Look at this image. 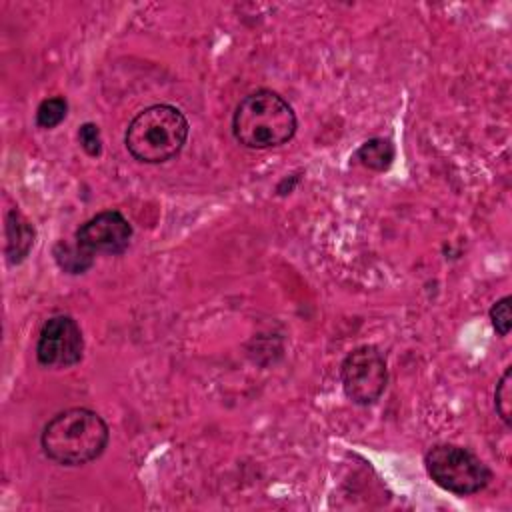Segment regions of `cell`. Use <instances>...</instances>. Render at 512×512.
Here are the masks:
<instances>
[{
  "label": "cell",
  "mask_w": 512,
  "mask_h": 512,
  "mask_svg": "<svg viewBox=\"0 0 512 512\" xmlns=\"http://www.w3.org/2000/svg\"><path fill=\"white\" fill-rule=\"evenodd\" d=\"M110 428L104 418L90 408H68L52 416L40 434L46 458L60 466H82L106 450Z\"/></svg>",
  "instance_id": "obj_1"
},
{
  "label": "cell",
  "mask_w": 512,
  "mask_h": 512,
  "mask_svg": "<svg viewBox=\"0 0 512 512\" xmlns=\"http://www.w3.org/2000/svg\"><path fill=\"white\" fill-rule=\"evenodd\" d=\"M78 142H80L82 150L88 156H100L102 154V136H100V128L94 122H84L80 126Z\"/></svg>",
  "instance_id": "obj_14"
},
{
  "label": "cell",
  "mask_w": 512,
  "mask_h": 512,
  "mask_svg": "<svg viewBox=\"0 0 512 512\" xmlns=\"http://www.w3.org/2000/svg\"><path fill=\"white\" fill-rule=\"evenodd\" d=\"M296 128L298 120L292 106L268 88L246 94L232 114L234 138L252 150L280 146L296 134Z\"/></svg>",
  "instance_id": "obj_2"
},
{
  "label": "cell",
  "mask_w": 512,
  "mask_h": 512,
  "mask_svg": "<svg viewBox=\"0 0 512 512\" xmlns=\"http://www.w3.org/2000/svg\"><path fill=\"white\" fill-rule=\"evenodd\" d=\"M132 238V226L118 210H104L86 220L74 240L90 254H122Z\"/></svg>",
  "instance_id": "obj_7"
},
{
  "label": "cell",
  "mask_w": 512,
  "mask_h": 512,
  "mask_svg": "<svg viewBox=\"0 0 512 512\" xmlns=\"http://www.w3.org/2000/svg\"><path fill=\"white\" fill-rule=\"evenodd\" d=\"M428 476L442 490L470 496L484 490L492 480V470L468 448L456 444H436L424 456Z\"/></svg>",
  "instance_id": "obj_4"
},
{
  "label": "cell",
  "mask_w": 512,
  "mask_h": 512,
  "mask_svg": "<svg viewBox=\"0 0 512 512\" xmlns=\"http://www.w3.org/2000/svg\"><path fill=\"white\" fill-rule=\"evenodd\" d=\"M68 114V102L64 96L44 98L36 108V126L50 130L56 128Z\"/></svg>",
  "instance_id": "obj_11"
},
{
  "label": "cell",
  "mask_w": 512,
  "mask_h": 512,
  "mask_svg": "<svg viewBox=\"0 0 512 512\" xmlns=\"http://www.w3.org/2000/svg\"><path fill=\"white\" fill-rule=\"evenodd\" d=\"M34 238H36V230L30 224V220L20 210L12 208L6 214V248H4V254H6L8 264H20L28 256V252L34 244Z\"/></svg>",
  "instance_id": "obj_8"
},
{
  "label": "cell",
  "mask_w": 512,
  "mask_h": 512,
  "mask_svg": "<svg viewBox=\"0 0 512 512\" xmlns=\"http://www.w3.org/2000/svg\"><path fill=\"white\" fill-rule=\"evenodd\" d=\"M394 156H396V148H394L392 140L376 136V138H370V140H366L364 144L358 146V150L354 154V160H358L364 168L384 172L392 166Z\"/></svg>",
  "instance_id": "obj_9"
},
{
  "label": "cell",
  "mask_w": 512,
  "mask_h": 512,
  "mask_svg": "<svg viewBox=\"0 0 512 512\" xmlns=\"http://www.w3.org/2000/svg\"><path fill=\"white\" fill-rule=\"evenodd\" d=\"M510 302L512 298L510 296H504L500 300H496L490 308V322H492V328L496 330L498 336H508L510 334V328H512V316H510Z\"/></svg>",
  "instance_id": "obj_13"
},
{
  "label": "cell",
  "mask_w": 512,
  "mask_h": 512,
  "mask_svg": "<svg viewBox=\"0 0 512 512\" xmlns=\"http://www.w3.org/2000/svg\"><path fill=\"white\" fill-rule=\"evenodd\" d=\"M54 260L64 272L82 274L94 264V254L86 252L76 240H74V244L58 242L54 246Z\"/></svg>",
  "instance_id": "obj_10"
},
{
  "label": "cell",
  "mask_w": 512,
  "mask_h": 512,
  "mask_svg": "<svg viewBox=\"0 0 512 512\" xmlns=\"http://www.w3.org/2000/svg\"><path fill=\"white\" fill-rule=\"evenodd\" d=\"M84 336L72 316L58 314L46 320L36 342V360L46 368H68L82 360Z\"/></svg>",
  "instance_id": "obj_6"
},
{
  "label": "cell",
  "mask_w": 512,
  "mask_h": 512,
  "mask_svg": "<svg viewBox=\"0 0 512 512\" xmlns=\"http://www.w3.org/2000/svg\"><path fill=\"white\" fill-rule=\"evenodd\" d=\"M494 408L500 420L510 428L512 426V368L508 366L500 376L494 390Z\"/></svg>",
  "instance_id": "obj_12"
},
{
  "label": "cell",
  "mask_w": 512,
  "mask_h": 512,
  "mask_svg": "<svg viewBox=\"0 0 512 512\" xmlns=\"http://www.w3.org/2000/svg\"><path fill=\"white\" fill-rule=\"evenodd\" d=\"M340 380L346 398L358 406L374 404L386 390L388 366L376 346H358L340 364Z\"/></svg>",
  "instance_id": "obj_5"
},
{
  "label": "cell",
  "mask_w": 512,
  "mask_h": 512,
  "mask_svg": "<svg viewBox=\"0 0 512 512\" xmlns=\"http://www.w3.org/2000/svg\"><path fill=\"white\" fill-rule=\"evenodd\" d=\"M188 120L172 104H154L140 110L128 124L124 144L130 156L144 164H162L174 158L188 140Z\"/></svg>",
  "instance_id": "obj_3"
}]
</instances>
